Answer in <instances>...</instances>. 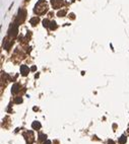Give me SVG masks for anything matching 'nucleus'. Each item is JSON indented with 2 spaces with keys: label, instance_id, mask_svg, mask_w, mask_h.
Instances as JSON below:
<instances>
[{
  "label": "nucleus",
  "instance_id": "nucleus-7",
  "mask_svg": "<svg viewBox=\"0 0 129 144\" xmlns=\"http://www.w3.org/2000/svg\"><path fill=\"white\" fill-rule=\"evenodd\" d=\"M20 90V85L18 84V83H14V84L12 85V88H11V92H12L13 94H16Z\"/></svg>",
  "mask_w": 129,
  "mask_h": 144
},
{
  "label": "nucleus",
  "instance_id": "nucleus-6",
  "mask_svg": "<svg viewBox=\"0 0 129 144\" xmlns=\"http://www.w3.org/2000/svg\"><path fill=\"white\" fill-rule=\"evenodd\" d=\"M29 71H30V69H29L28 66H25V65L20 66V73H21L22 76H26V75L29 74Z\"/></svg>",
  "mask_w": 129,
  "mask_h": 144
},
{
  "label": "nucleus",
  "instance_id": "nucleus-16",
  "mask_svg": "<svg viewBox=\"0 0 129 144\" xmlns=\"http://www.w3.org/2000/svg\"><path fill=\"white\" fill-rule=\"evenodd\" d=\"M69 17L71 18V19H74V18H75V16H74L73 13H70V14H69Z\"/></svg>",
  "mask_w": 129,
  "mask_h": 144
},
{
  "label": "nucleus",
  "instance_id": "nucleus-20",
  "mask_svg": "<svg viewBox=\"0 0 129 144\" xmlns=\"http://www.w3.org/2000/svg\"><path fill=\"white\" fill-rule=\"evenodd\" d=\"M28 1H29V0H28Z\"/></svg>",
  "mask_w": 129,
  "mask_h": 144
},
{
  "label": "nucleus",
  "instance_id": "nucleus-3",
  "mask_svg": "<svg viewBox=\"0 0 129 144\" xmlns=\"http://www.w3.org/2000/svg\"><path fill=\"white\" fill-rule=\"evenodd\" d=\"M24 137L28 144H32L35 140V135H34L33 131H25L24 133Z\"/></svg>",
  "mask_w": 129,
  "mask_h": 144
},
{
  "label": "nucleus",
  "instance_id": "nucleus-8",
  "mask_svg": "<svg viewBox=\"0 0 129 144\" xmlns=\"http://www.w3.org/2000/svg\"><path fill=\"white\" fill-rule=\"evenodd\" d=\"M32 128L34 130H40L41 129V123L38 122V121H35L33 124H32Z\"/></svg>",
  "mask_w": 129,
  "mask_h": 144
},
{
  "label": "nucleus",
  "instance_id": "nucleus-14",
  "mask_svg": "<svg viewBox=\"0 0 129 144\" xmlns=\"http://www.w3.org/2000/svg\"><path fill=\"white\" fill-rule=\"evenodd\" d=\"M14 103H15V104H21L22 103V98L20 96L15 97V98H14Z\"/></svg>",
  "mask_w": 129,
  "mask_h": 144
},
{
  "label": "nucleus",
  "instance_id": "nucleus-12",
  "mask_svg": "<svg viewBox=\"0 0 129 144\" xmlns=\"http://www.w3.org/2000/svg\"><path fill=\"white\" fill-rule=\"evenodd\" d=\"M46 139H47V136L45 135V134L41 133L39 135V140H40V141H46Z\"/></svg>",
  "mask_w": 129,
  "mask_h": 144
},
{
  "label": "nucleus",
  "instance_id": "nucleus-2",
  "mask_svg": "<svg viewBox=\"0 0 129 144\" xmlns=\"http://www.w3.org/2000/svg\"><path fill=\"white\" fill-rule=\"evenodd\" d=\"M25 17H26V11L25 9L24 8H20L18 10V15H17V18H16V24H24V21L25 20Z\"/></svg>",
  "mask_w": 129,
  "mask_h": 144
},
{
  "label": "nucleus",
  "instance_id": "nucleus-17",
  "mask_svg": "<svg viewBox=\"0 0 129 144\" xmlns=\"http://www.w3.org/2000/svg\"><path fill=\"white\" fill-rule=\"evenodd\" d=\"M43 144H51V141L50 140H46V141H44Z\"/></svg>",
  "mask_w": 129,
  "mask_h": 144
},
{
  "label": "nucleus",
  "instance_id": "nucleus-18",
  "mask_svg": "<svg viewBox=\"0 0 129 144\" xmlns=\"http://www.w3.org/2000/svg\"><path fill=\"white\" fill-rule=\"evenodd\" d=\"M107 144H115V142H114L113 140H109V141H108V143H107Z\"/></svg>",
  "mask_w": 129,
  "mask_h": 144
},
{
  "label": "nucleus",
  "instance_id": "nucleus-11",
  "mask_svg": "<svg viewBox=\"0 0 129 144\" xmlns=\"http://www.w3.org/2000/svg\"><path fill=\"white\" fill-rule=\"evenodd\" d=\"M126 140H127L126 136L122 135V136L120 137V139H119V143H120V144H125V143H126Z\"/></svg>",
  "mask_w": 129,
  "mask_h": 144
},
{
  "label": "nucleus",
  "instance_id": "nucleus-9",
  "mask_svg": "<svg viewBox=\"0 0 129 144\" xmlns=\"http://www.w3.org/2000/svg\"><path fill=\"white\" fill-rule=\"evenodd\" d=\"M39 21H40V19L38 17H33V18H31V20H30V22L32 24L33 26H36L38 24H39Z\"/></svg>",
  "mask_w": 129,
  "mask_h": 144
},
{
  "label": "nucleus",
  "instance_id": "nucleus-5",
  "mask_svg": "<svg viewBox=\"0 0 129 144\" xmlns=\"http://www.w3.org/2000/svg\"><path fill=\"white\" fill-rule=\"evenodd\" d=\"M51 4L53 6V8L58 9L60 7H62L64 4V0H51Z\"/></svg>",
  "mask_w": 129,
  "mask_h": 144
},
{
  "label": "nucleus",
  "instance_id": "nucleus-1",
  "mask_svg": "<svg viewBox=\"0 0 129 144\" xmlns=\"http://www.w3.org/2000/svg\"><path fill=\"white\" fill-rule=\"evenodd\" d=\"M48 11V3L45 0H39L37 2V4L35 5L34 8V12L38 15H42V14L46 13Z\"/></svg>",
  "mask_w": 129,
  "mask_h": 144
},
{
  "label": "nucleus",
  "instance_id": "nucleus-10",
  "mask_svg": "<svg viewBox=\"0 0 129 144\" xmlns=\"http://www.w3.org/2000/svg\"><path fill=\"white\" fill-rule=\"evenodd\" d=\"M57 26H58V25H57V24H56V22H55L54 20H53V21H51V22H50L49 29H50L51 31H55V29H57Z\"/></svg>",
  "mask_w": 129,
  "mask_h": 144
},
{
  "label": "nucleus",
  "instance_id": "nucleus-19",
  "mask_svg": "<svg viewBox=\"0 0 129 144\" xmlns=\"http://www.w3.org/2000/svg\"><path fill=\"white\" fill-rule=\"evenodd\" d=\"M36 69H37V68H36V66H33V67L31 68V70H32V71H35Z\"/></svg>",
  "mask_w": 129,
  "mask_h": 144
},
{
  "label": "nucleus",
  "instance_id": "nucleus-15",
  "mask_svg": "<svg viewBox=\"0 0 129 144\" xmlns=\"http://www.w3.org/2000/svg\"><path fill=\"white\" fill-rule=\"evenodd\" d=\"M50 22H51V21H49L48 19H44V20H43V25L45 26V28H49V25H50Z\"/></svg>",
  "mask_w": 129,
  "mask_h": 144
},
{
  "label": "nucleus",
  "instance_id": "nucleus-13",
  "mask_svg": "<svg viewBox=\"0 0 129 144\" xmlns=\"http://www.w3.org/2000/svg\"><path fill=\"white\" fill-rule=\"evenodd\" d=\"M66 14V10L65 9H63V10H60L58 13H57V15H58L59 17H62V16H64Z\"/></svg>",
  "mask_w": 129,
  "mask_h": 144
},
{
  "label": "nucleus",
  "instance_id": "nucleus-4",
  "mask_svg": "<svg viewBox=\"0 0 129 144\" xmlns=\"http://www.w3.org/2000/svg\"><path fill=\"white\" fill-rule=\"evenodd\" d=\"M17 24L16 22H14V24H12L10 25V29H9V31H8V35L9 37L11 38H14L16 35H17Z\"/></svg>",
  "mask_w": 129,
  "mask_h": 144
}]
</instances>
